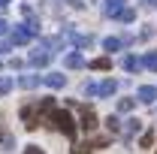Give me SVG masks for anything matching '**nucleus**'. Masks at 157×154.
I'll use <instances>...</instances> for the list:
<instances>
[{"mask_svg":"<svg viewBox=\"0 0 157 154\" xmlns=\"http://www.w3.org/2000/svg\"><path fill=\"white\" fill-rule=\"evenodd\" d=\"M48 124L58 127L67 139H76V121H73V115H70L67 109H55V112L48 115Z\"/></svg>","mask_w":157,"mask_h":154,"instance_id":"f257e3e1","label":"nucleus"},{"mask_svg":"<svg viewBox=\"0 0 157 154\" xmlns=\"http://www.w3.org/2000/svg\"><path fill=\"white\" fill-rule=\"evenodd\" d=\"M42 112H39V106L33 103V106H21V121H24V127L27 130H36L39 124H42Z\"/></svg>","mask_w":157,"mask_h":154,"instance_id":"f03ea898","label":"nucleus"},{"mask_svg":"<svg viewBox=\"0 0 157 154\" xmlns=\"http://www.w3.org/2000/svg\"><path fill=\"white\" fill-rule=\"evenodd\" d=\"M67 39H70L76 48H91V42H94V37H91V33L85 37V33H76V30H67Z\"/></svg>","mask_w":157,"mask_h":154,"instance_id":"7ed1b4c3","label":"nucleus"},{"mask_svg":"<svg viewBox=\"0 0 157 154\" xmlns=\"http://www.w3.org/2000/svg\"><path fill=\"white\" fill-rule=\"evenodd\" d=\"M82 109V130H94L97 127V112L91 106H78Z\"/></svg>","mask_w":157,"mask_h":154,"instance_id":"20e7f679","label":"nucleus"},{"mask_svg":"<svg viewBox=\"0 0 157 154\" xmlns=\"http://www.w3.org/2000/svg\"><path fill=\"white\" fill-rule=\"evenodd\" d=\"M30 30H27V27H24V24H18V27H12V45H27V42H30Z\"/></svg>","mask_w":157,"mask_h":154,"instance_id":"39448f33","label":"nucleus"},{"mask_svg":"<svg viewBox=\"0 0 157 154\" xmlns=\"http://www.w3.org/2000/svg\"><path fill=\"white\" fill-rule=\"evenodd\" d=\"M48 60H52V55H48V52L33 48V52H30V58H27V64H30V67H48Z\"/></svg>","mask_w":157,"mask_h":154,"instance_id":"423d86ee","label":"nucleus"},{"mask_svg":"<svg viewBox=\"0 0 157 154\" xmlns=\"http://www.w3.org/2000/svg\"><path fill=\"white\" fill-rule=\"evenodd\" d=\"M121 9H124V0H106V3H103V15H106V18H118Z\"/></svg>","mask_w":157,"mask_h":154,"instance_id":"0eeeda50","label":"nucleus"},{"mask_svg":"<svg viewBox=\"0 0 157 154\" xmlns=\"http://www.w3.org/2000/svg\"><path fill=\"white\" fill-rule=\"evenodd\" d=\"M136 97H139V103H154L157 100V88L154 85H142V88L136 91Z\"/></svg>","mask_w":157,"mask_h":154,"instance_id":"6e6552de","label":"nucleus"},{"mask_svg":"<svg viewBox=\"0 0 157 154\" xmlns=\"http://www.w3.org/2000/svg\"><path fill=\"white\" fill-rule=\"evenodd\" d=\"M42 82H45L48 88H55V91H58V88H63V85H67V76H63V73H45V76H42Z\"/></svg>","mask_w":157,"mask_h":154,"instance_id":"1a4fd4ad","label":"nucleus"},{"mask_svg":"<svg viewBox=\"0 0 157 154\" xmlns=\"http://www.w3.org/2000/svg\"><path fill=\"white\" fill-rule=\"evenodd\" d=\"M118 91V82L115 79H106V82H100L97 85V97H112Z\"/></svg>","mask_w":157,"mask_h":154,"instance_id":"9d476101","label":"nucleus"},{"mask_svg":"<svg viewBox=\"0 0 157 154\" xmlns=\"http://www.w3.org/2000/svg\"><path fill=\"white\" fill-rule=\"evenodd\" d=\"M63 64H67L70 70H82V67H85V58H82L78 52H70V55L63 58Z\"/></svg>","mask_w":157,"mask_h":154,"instance_id":"9b49d317","label":"nucleus"},{"mask_svg":"<svg viewBox=\"0 0 157 154\" xmlns=\"http://www.w3.org/2000/svg\"><path fill=\"white\" fill-rule=\"evenodd\" d=\"M124 70H127V73H139V70H142V60H139L136 55H127V58H124Z\"/></svg>","mask_w":157,"mask_h":154,"instance_id":"f8f14e48","label":"nucleus"},{"mask_svg":"<svg viewBox=\"0 0 157 154\" xmlns=\"http://www.w3.org/2000/svg\"><path fill=\"white\" fill-rule=\"evenodd\" d=\"M39 82H42V76H21V79H18V85L24 88V91H33Z\"/></svg>","mask_w":157,"mask_h":154,"instance_id":"ddd939ff","label":"nucleus"},{"mask_svg":"<svg viewBox=\"0 0 157 154\" xmlns=\"http://www.w3.org/2000/svg\"><path fill=\"white\" fill-rule=\"evenodd\" d=\"M88 67L97 70V73H106V70H112V60H109V58H97V60H91Z\"/></svg>","mask_w":157,"mask_h":154,"instance_id":"4468645a","label":"nucleus"},{"mask_svg":"<svg viewBox=\"0 0 157 154\" xmlns=\"http://www.w3.org/2000/svg\"><path fill=\"white\" fill-rule=\"evenodd\" d=\"M60 45H63V37H45V39H42V52H45V48H52V52H58Z\"/></svg>","mask_w":157,"mask_h":154,"instance_id":"2eb2a0df","label":"nucleus"},{"mask_svg":"<svg viewBox=\"0 0 157 154\" xmlns=\"http://www.w3.org/2000/svg\"><path fill=\"white\" fill-rule=\"evenodd\" d=\"M0 145H3V148H6V151H9V148H12V145H15V139H12V133H9V130H6V127H3V124H0Z\"/></svg>","mask_w":157,"mask_h":154,"instance_id":"dca6fc26","label":"nucleus"},{"mask_svg":"<svg viewBox=\"0 0 157 154\" xmlns=\"http://www.w3.org/2000/svg\"><path fill=\"white\" fill-rule=\"evenodd\" d=\"M139 130H142V121H139V118H130L127 127H124V133H127V136H136Z\"/></svg>","mask_w":157,"mask_h":154,"instance_id":"f3484780","label":"nucleus"},{"mask_svg":"<svg viewBox=\"0 0 157 154\" xmlns=\"http://www.w3.org/2000/svg\"><path fill=\"white\" fill-rule=\"evenodd\" d=\"M103 48H106V52H118V48H121V39L118 37H106L103 39Z\"/></svg>","mask_w":157,"mask_h":154,"instance_id":"a211bd4d","label":"nucleus"},{"mask_svg":"<svg viewBox=\"0 0 157 154\" xmlns=\"http://www.w3.org/2000/svg\"><path fill=\"white\" fill-rule=\"evenodd\" d=\"M133 106H136V100H133V97H124V100H118V112H130Z\"/></svg>","mask_w":157,"mask_h":154,"instance_id":"6ab92c4d","label":"nucleus"},{"mask_svg":"<svg viewBox=\"0 0 157 154\" xmlns=\"http://www.w3.org/2000/svg\"><path fill=\"white\" fill-rule=\"evenodd\" d=\"M142 67H148V70H154V73H157V52H148L145 60H142Z\"/></svg>","mask_w":157,"mask_h":154,"instance_id":"aec40b11","label":"nucleus"},{"mask_svg":"<svg viewBox=\"0 0 157 154\" xmlns=\"http://www.w3.org/2000/svg\"><path fill=\"white\" fill-rule=\"evenodd\" d=\"M139 145H142V148H151V145H154V130H145L142 139H139Z\"/></svg>","mask_w":157,"mask_h":154,"instance_id":"412c9836","label":"nucleus"},{"mask_svg":"<svg viewBox=\"0 0 157 154\" xmlns=\"http://www.w3.org/2000/svg\"><path fill=\"white\" fill-rule=\"evenodd\" d=\"M106 127H109V133H121V121H118L115 115H109V118H106Z\"/></svg>","mask_w":157,"mask_h":154,"instance_id":"4be33fe9","label":"nucleus"},{"mask_svg":"<svg viewBox=\"0 0 157 154\" xmlns=\"http://www.w3.org/2000/svg\"><path fill=\"white\" fill-rule=\"evenodd\" d=\"M118 21H127V24H130V21H136V12L124 6V9H121V15H118Z\"/></svg>","mask_w":157,"mask_h":154,"instance_id":"5701e85b","label":"nucleus"},{"mask_svg":"<svg viewBox=\"0 0 157 154\" xmlns=\"http://www.w3.org/2000/svg\"><path fill=\"white\" fill-rule=\"evenodd\" d=\"M9 91H12V79H6V76H3V79H0V97H3V94H9Z\"/></svg>","mask_w":157,"mask_h":154,"instance_id":"b1692460","label":"nucleus"},{"mask_svg":"<svg viewBox=\"0 0 157 154\" xmlns=\"http://www.w3.org/2000/svg\"><path fill=\"white\" fill-rule=\"evenodd\" d=\"M85 94H88V97H97V85H94V82H88V85H85Z\"/></svg>","mask_w":157,"mask_h":154,"instance_id":"393cba45","label":"nucleus"},{"mask_svg":"<svg viewBox=\"0 0 157 154\" xmlns=\"http://www.w3.org/2000/svg\"><path fill=\"white\" fill-rule=\"evenodd\" d=\"M24 154H45V151H42V148H36V145H27V148H24Z\"/></svg>","mask_w":157,"mask_h":154,"instance_id":"a878e982","label":"nucleus"},{"mask_svg":"<svg viewBox=\"0 0 157 154\" xmlns=\"http://www.w3.org/2000/svg\"><path fill=\"white\" fill-rule=\"evenodd\" d=\"M9 48H12V42H3V39H0V55H6Z\"/></svg>","mask_w":157,"mask_h":154,"instance_id":"bb28decb","label":"nucleus"},{"mask_svg":"<svg viewBox=\"0 0 157 154\" xmlns=\"http://www.w3.org/2000/svg\"><path fill=\"white\" fill-rule=\"evenodd\" d=\"M6 30H9V24H6V21L0 18V37H3V33H6Z\"/></svg>","mask_w":157,"mask_h":154,"instance_id":"cd10ccee","label":"nucleus"},{"mask_svg":"<svg viewBox=\"0 0 157 154\" xmlns=\"http://www.w3.org/2000/svg\"><path fill=\"white\" fill-rule=\"evenodd\" d=\"M145 6L148 9H157V0H145Z\"/></svg>","mask_w":157,"mask_h":154,"instance_id":"c85d7f7f","label":"nucleus"},{"mask_svg":"<svg viewBox=\"0 0 157 154\" xmlns=\"http://www.w3.org/2000/svg\"><path fill=\"white\" fill-rule=\"evenodd\" d=\"M6 6H9V0H0V12H3V9H6Z\"/></svg>","mask_w":157,"mask_h":154,"instance_id":"c756f323","label":"nucleus"},{"mask_svg":"<svg viewBox=\"0 0 157 154\" xmlns=\"http://www.w3.org/2000/svg\"><path fill=\"white\" fill-rule=\"evenodd\" d=\"M0 67H3V60H0Z\"/></svg>","mask_w":157,"mask_h":154,"instance_id":"7c9ffc66","label":"nucleus"}]
</instances>
